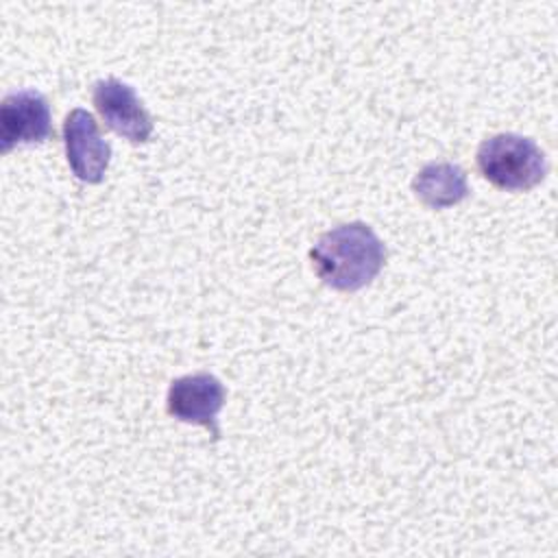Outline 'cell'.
<instances>
[{
	"label": "cell",
	"instance_id": "6da1fadb",
	"mask_svg": "<svg viewBox=\"0 0 558 558\" xmlns=\"http://www.w3.org/2000/svg\"><path fill=\"white\" fill-rule=\"evenodd\" d=\"M318 279L340 292L368 286L386 262V246L366 222H347L325 231L310 248Z\"/></svg>",
	"mask_w": 558,
	"mask_h": 558
},
{
	"label": "cell",
	"instance_id": "7a4b0ae2",
	"mask_svg": "<svg viewBox=\"0 0 558 558\" xmlns=\"http://www.w3.org/2000/svg\"><path fill=\"white\" fill-rule=\"evenodd\" d=\"M482 177L506 192H527L547 174V159L538 144L517 133L484 140L475 155Z\"/></svg>",
	"mask_w": 558,
	"mask_h": 558
},
{
	"label": "cell",
	"instance_id": "3957f363",
	"mask_svg": "<svg viewBox=\"0 0 558 558\" xmlns=\"http://www.w3.org/2000/svg\"><path fill=\"white\" fill-rule=\"evenodd\" d=\"M54 135L48 100L37 89L7 94L0 105V150L7 155L20 144H41Z\"/></svg>",
	"mask_w": 558,
	"mask_h": 558
},
{
	"label": "cell",
	"instance_id": "277c9868",
	"mask_svg": "<svg viewBox=\"0 0 558 558\" xmlns=\"http://www.w3.org/2000/svg\"><path fill=\"white\" fill-rule=\"evenodd\" d=\"M227 390L211 373H192L172 379L166 395V410L183 423L203 425L218 438L216 416L222 410Z\"/></svg>",
	"mask_w": 558,
	"mask_h": 558
},
{
	"label": "cell",
	"instance_id": "5b68a950",
	"mask_svg": "<svg viewBox=\"0 0 558 558\" xmlns=\"http://www.w3.org/2000/svg\"><path fill=\"white\" fill-rule=\"evenodd\" d=\"M63 146L72 174L83 183H100L111 161V146L100 137L94 116L81 107L63 120Z\"/></svg>",
	"mask_w": 558,
	"mask_h": 558
},
{
	"label": "cell",
	"instance_id": "8992f818",
	"mask_svg": "<svg viewBox=\"0 0 558 558\" xmlns=\"http://www.w3.org/2000/svg\"><path fill=\"white\" fill-rule=\"evenodd\" d=\"M92 102L105 126L120 137L133 144H144L150 140L153 120L131 85L113 76L102 78L94 85Z\"/></svg>",
	"mask_w": 558,
	"mask_h": 558
},
{
	"label": "cell",
	"instance_id": "52a82bcc",
	"mask_svg": "<svg viewBox=\"0 0 558 558\" xmlns=\"http://www.w3.org/2000/svg\"><path fill=\"white\" fill-rule=\"evenodd\" d=\"M414 196L429 209H447L469 196L466 172L451 161L425 163L412 179Z\"/></svg>",
	"mask_w": 558,
	"mask_h": 558
}]
</instances>
